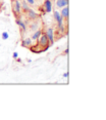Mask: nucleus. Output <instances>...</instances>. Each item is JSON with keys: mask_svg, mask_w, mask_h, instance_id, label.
<instances>
[{"mask_svg": "<svg viewBox=\"0 0 106 120\" xmlns=\"http://www.w3.org/2000/svg\"><path fill=\"white\" fill-rule=\"evenodd\" d=\"M37 44L36 45H32L30 47L33 52L35 53H40V52H43V51L47 50L49 47H50V43H49V40L47 38V35L45 33H42L41 36L39 37V39L37 40Z\"/></svg>", "mask_w": 106, "mask_h": 120, "instance_id": "nucleus-1", "label": "nucleus"}, {"mask_svg": "<svg viewBox=\"0 0 106 120\" xmlns=\"http://www.w3.org/2000/svg\"><path fill=\"white\" fill-rule=\"evenodd\" d=\"M27 2H28L29 4H31V5H34L35 4V0H26Z\"/></svg>", "mask_w": 106, "mask_h": 120, "instance_id": "nucleus-13", "label": "nucleus"}, {"mask_svg": "<svg viewBox=\"0 0 106 120\" xmlns=\"http://www.w3.org/2000/svg\"><path fill=\"white\" fill-rule=\"evenodd\" d=\"M11 4H12V12H13V15H14L15 18H18L21 15V1L20 0H11Z\"/></svg>", "mask_w": 106, "mask_h": 120, "instance_id": "nucleus-2", "label": "nucleus"}, {"mask_svg": "<svg viewBox=\"0 0 106 120\" xmlns=\"http://www.w3.org/2000/svg\"><path fill=\"white\" fill-rule=\"evenodd\" d=\"M43 33V31L41 29H39V30H36V32H35L34 34L32 35V38L31 39L33 40V41H37L38 39H39V37L41 36V34Z\"/></svg>", "mask_w": 106, "mask_h": 120, "instance_id": "nucleus-7", "label": "nucleus"}, {"mask_svg": "<svg viewBox=\"0 0 106 120\" xmlns=\"http://www.w3.org/2000/svg\"><path fill=\"white\" fill-rule=\"evenodd\" d=\"M67 76H68V73H64V74H63V77H65V78H66Z\"/></svg>", "mask_w": 106, "mask_h": 120, "instance_id": "nucleus-15", "label": "nucleus"}, {"mask_svg": "<svg viewBox=\"0 0 106 120\" xmlns=\"http://www.w3.org/2000/svg\"><path fill=\"white\" fill-rule=\"evenodd\" d=\"M15 23H16V24H17V25H18V26H20V27H21V30H23V31H24H24H26V30H27L26 24H24V22H23V21L18 20V19H17V18H16V20H15Z\"/></svg>", "mask_w": 106, "mask_h": 120, "instance_id": "nucleus-10", "label": "nucleus"}, {"mask_svg": "<svg viewBox=\"0 0 106 120\" xmlns=\"http://www.w3.org/2000/svg\"><path fill=\"white\" fill-rule=\"evenodd\" d=\"M45 34L47 35V38H48V40H49V43H50V45L53 44V43H54V31H53V29L49 28L47 31H46Z\"/></svg>", "mask_w": 106, "mask_h": 120, "instance_id": "nucleus-3", "label": "nucleus"}, {"mask_svg": "<svg viewBox=\"0 0 106 120\" xmlns=\"http://www.w3.org/2000/svg\"><path fill=\"white\" fill-rule=\"evenodd\" d=\"M52 10V2L50 0H45L44 1V11L45 12H51Z\"/></svg>", "mask_w": 106, "mask_h": 120, "instance_id": "nucleus-4", "label": "nucleus"}, {"mask_svg": "<svg viewBox=\"0 0 106 120\" xmlns=\"http://www.w3.org/2000/svg\"><path fill=\"white\" fill-rule=\"evenodd\" d=\"M60 15L62 17V19H65V20L67 21V18H68V8H67V6L62 7Z\"/></svg>", "mask_w": 106, "mask_h": 120, "instance_id": "nucleus-9", "label": "nucleus"}, {"mask_svg": "<svg viewBox=\"0 0 106 120\" xmlns=\"http://www.w3.org/2000/svg\"><path fill=\"white\" fill-rule=\"evenodd\" d=\"M33 40L31 38H26V39H23V41H21V46L23 47H26V48H30L31 46L33 45Z\"/></svg>", "mask_w": 106, "mask_h": 120, "instance_id": "nucleus-5", "label": "nucleus"}, {"mask_svg": "<svg viewBox=\"0 0 106 120\" xmlns=\"http://www.w3.org/2000/svg\"><path fill=\"white\" fill-rule=\"evenodd\" d=\"M27 13H28V18L31 19V20H36V19L38 18V15L34 11V10H32L31 8H29L28 10H27Z\"/></svg>", "mask_w": 106, "mask_h": 120, "instance_id": "nucleus-8", "label": "nucleus"}, {"mask_svg": "<svg viewBox=\"0 0 106 120\" xmlns=\"http://www.w3.org/2000/svg\"><path fill=\"white\" fill-rule=\"evenodd\" d=\"M23 7H24V9L26 10V11H27V10L29 9V6H28V5H27V3H26V2H23Z\"/></svg>", "mask_w": 106, "mask_h": 120, "instance_id": "nucleus-12", "label": "nucleus"}, {"mask_svg": "<svg viewBox=\"0 0 106 120\" xmlns=\"http://www.w3.org/2000/svg\"><path fill=\"white\" fill-rule=\"evenodd\" d=\"M8 37H9V35H8L7 32H3V33H2V38H3L4 40L8 39Z\"/></svg>", "mask_w": 106, "mask_h": 120, "instance_id": "nucleus-11", "label": "nucleus"}, {"mask_svg": "<svg viewBox=\"0 0 106 120\" xmlns=\"http://www.w3.org/2000/svg\"><path fill=\"white\" fill-rule=\"evenodd\" d=\"M12 56L14 59H17V56H18V53L16 52V51H14V52H13V54H12Z\"/></svg>", "mask_w": 106, "mask_h": 120, "instance_id": "nucleus-14", "label": "nucleus"}, {"mask_svg": "<svg viewBox=\"0 0 106 120\" xmlns=\"http://www.w3.org/2000/svg\"><path fill=\"white\" fill-rule=\"evenodd\" d=\"M67 4H68V0H56V6L58 8L67 6Z\"/></svg>", "mask_w": 106, "mask_h": 120, "instance_id": "nucleus-6", "label": "nucleus"}]
</instances>
